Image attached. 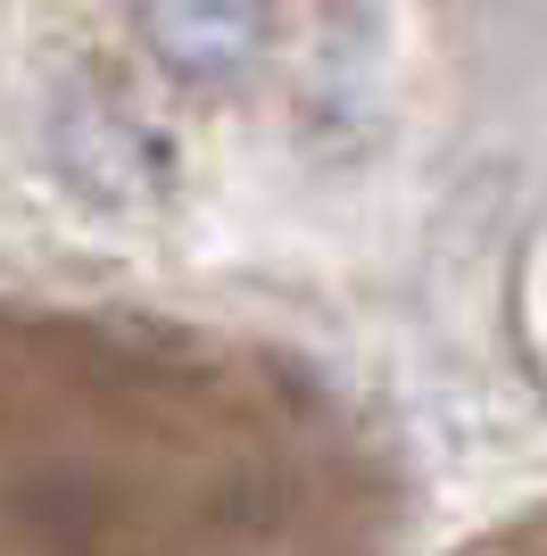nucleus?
<instances>
[{
    "label": "nucleus",
    "instance_id": "1",
    "mask_svg": "<svg viewBox=\"0 0 547 556\" xmlns=\"http://www.w3.org/2000/svg\"><path fill=\"white\" fill-rule=\"evenodd\" d=\"M141 42L158 50V67L216 84V75L250 67L257 34H266V0H133Z\"/></svg>",
    "mask_w": 547,
    "mask_h": 556
}]
</instances>
